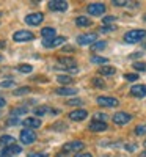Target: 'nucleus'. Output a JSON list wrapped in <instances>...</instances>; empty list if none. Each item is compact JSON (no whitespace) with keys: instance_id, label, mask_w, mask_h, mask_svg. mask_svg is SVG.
Returning a JSON list of instances; mask_svg holds the SVG:
<instances>
[{"instance_id":"obj_1","label":"nucleus","mask_w":146,"mask_h":157,"mask_svg":"<svg viewBox=\"0 0 146 157\" xmlns=\"http://www.w3.org/2000/svg\"><path fill=\"white\" fill-rule=\"evenodd\" d=\"M146 38V30H141V29H135V30H129L127 33H124V41L127 44H135V43H140L141 39Z\"/></svg>"},{"instance_id":"obj_2","label":"nucleus","mask_w":146,"mask_h":157,"mask_svg":"<svg viewBox=\"0 0 146 157\" xmlns=\"http://www.w3.org/2000/svg\"><path fill=\"white\" fill-rule=\"evenodd\" d=\"M85 148V143L80 141V140H75V141H68V143H64L63 148H61V152L63 154H68V152H80L82 149Z\"/></svg>"},{"instance_id":"obj_3","label":"nucleus","mask_w":146,"mask_h":157,"mask_svg":"<svg viewBox=\"0 0 146 157\" xmlns=\"http://www.w3.org/2000/svg\"><path fill=\"white\" fill-rule=\"evenodd\" d=\"M32 39H35V35L29 30H17L13 35V41L14 43H29Z\"/></svg>"},{"instance_id":"obj_4","label":"nucleus","mask_w":146,"mask_h":157,"mask_svg":"<svg viewBox=\"0 0 146 157\" xmlns=\"http://www.w3.org/2000/svg\"><path fill=\"white\" fill-rule=\"evenodd\" d=\"M112 120H113V123L118 124V126H124V124H127V123L132 121V115L127 113V112H116V113L112 116Z\"/></svg>"},{"instance_id":"obj_5","label":"nucleus","mask_w":146,"mask_h":157,"mask_svg":"<svg viewBox=\"0 0 146 157\" xmlns=\"http://www.w3.org/2000/svg\"><path fill=\"white\" fill-rule=\"evenodd\" d=\"M96 102L99 104L101 107H110V109L119 105V101L116 98H112V96H99L96 99Z\"/></svg>"},{"instance_id":"obj_6","label":"nucleus","mask_w":146,"mask_h":157,"mask_svg":"<svg viewBox=\"0 0 146 157\" xmlns=\"http://www.w3.org/2000/svg\"><path fill=\"white\" fill-rule=\"evenodd\" d=\"M98 41V33H85L77 36V43L80 46H90V44H94Z\"/></svg>"},{"instance_id":"obj_7","label":"nucleus","mask_w":146,"mask_h":157,"mask_svg":"<svg viewBox=\"0 0 146 157\" xmlns=\"http://www.w3.org/2000/svg\"><path fill=\"white\" fill-rule=\"evenodd\" d=\"M36 140V132L32 129H24L21 130V141L24 145H32V143Z\"/></svg>"},{"instance_id":"obj_8","label":"nucleus","mask_w":146,"mask_h":157,"mask_svg":"<svg viewBox=\"0 0 146 157\" xmlns=\"http://www.w3.org/2000/svg\"><path fill=\"white\" fill-rule=\"evenodd\" d=\"M86 11L91 16H101L105 13V5L104 3H90L86 6Z\"/></svg>"},{"instance_id":"obj_9","label":"nucleus","mask_w":146,"mask_h":157,"mask_svg":"<svg viewBox=\"0 0 146 157\" xmlns=\"http://www.w3.org/2000/svg\"><path fill=\"white\" fill-rule=\"evenodd\" d=\"M43 21H44L43 13H30V14H27V17H25V22L29 25H39Z\"/></svg>"},{"instance_id":"obj_10","label":"nucleus","mask_w":146,"mask_h":157,"mask_svg":"<svg viewBox=\"0 0 146 157\" xmlns=\"http://www.w3.org/2000/svg\"><path fill=\"white\" fill-rule=\"evenodd\" d=\"M47 6L52 11H66L68 10V2H64V0H50Z\"/></svg>"},{"instance_id":"obj_11","label":"nucleus","mask_w":146,"mask_h":157,"mask_svg":"<svg viewBox=\"0 0 146 157\" xmlns=\"http://www.w3.org/2000/svg\"><path fill=\"white\" fill-rule=\"evenodd\" d=\"M63 43H66V38L64 36H57L54 39H50V41H46V39H43V46L46 49H54V47H58L61 46Z\"/></svg>"},{"instance_id":"obj_12","label":"nucleus","mask_w":146,"mask_h":157,"mask_svg":"<svg viewBox=\"0 0 146 157\" xmlns=\"http://www.w3.org/2000/svg\"><path fill=\"white\" fill-rule=\"evenodd\" d=\"M69 118L72 121H83L85 118H88V112L83 110V109H77V110L69 113Z\"/></svg>"},{"instance_id":"obj_13","label":"nucleus","mask_w":146,"mask_h":157,"mask_svg":"<svg viewBox=\"0 0 146 157\" xmlns=\"http://www.w3.org/2000/svg\"><path fill=\"white\" fill-rule=\"evenodd\" d=\"M107 123H104V121H91L88 129L91 130V132H104V130H107Z\"/></svg>"},{"instance_id":"obj_14","label":"nucleus","mask_w":146,"mask_h":157,"mask_svg":"<svg viewBox=\"0 0 146 157\" xmlns=\"http://www.w3.org/2000/svg\"><path fill=\"white\" fill-rule=\"evenodd\" d=\"M58 63L61 64V69H74L75 68V60L71 57H61V58H58Z\"/></svg>"},{"instance_id":"obj_15","label":"nucleus","mask_w":146,"mask_h":157,"mask_svg":"<svg viewBox=\"0 0 146 157\" xmlns=\"http://www.w3.org/2000/svg\"><path fill=\"white\" fill-rule=\"evenodd\" d=\"M130 94L134 98H146V85H134L130 88Z\"/></svg>"},{"instance_id":"obj_16","label":"nucleus","mask_w":146,"mask_h":157,"mask_svg":"<svg viewBox=\"0 0 146 157\" xmlns=\"http://www.w3.org/2000/svg\"><path fill=\"white\" fill-rule=\"evenodd\" d=\"M22 151V146H19L17 143H14V145H11V146H6L2 152L3 157H11V155H14V154H19Z\"/></svg>"},{"instance_id":"obj_17","label":"nucleus","mask_w":146,"mask_h":157,"mask_svg":"<svg viewBox=\"0 0 146 157\" xmlns=\"http://www.w3.org/2000/svg\"><path fill=\"white\" fill-rule=\"evenodd\" d=\"M39 126H41V120L39 118H25L24 120V127L25 129H38Z\"/></svg>"},{"instance_id":"obj_18","label":"nucleus","mask_w":146,"mask_h":157,"mask_svg":"<svg viewBox=\"0 0 146 157\" xmlns=\"http://www.w3.org/2000/svg\"><path fill=\"white\" fill-rule=\"evenodd\" d=\"M41 35H43V38L46 39V41H50V39L57 38V36H55V35H57V30H55L54 27H44V29L41 30Z\"/></svg>"},{"instance_id":"obj_19","label":"nucleus","mask_w":146,"mask_h":157,"mask_svg":"<svg viewBox=\"0 0 146 157\" xmlns=\"http://www.w3.org/2000/svg\"><path fill=\"white\" fill-rule=\"evenodd\" d=\"M55 93L58 96H74L77 93V90L75 88H69V86H61V88L55 90Z\"/></svg>"},{"instance_id":"obj_20","label":"nucleus","mask_w":146,"mask_h":157,"mask_svg":"<svg viewBox=\"0 0 146 157\" xmlns=\"http://www.w3.org/2000/svg\"><path fill=\"white\" fill-rule=\"evenodd\" d=\"M47 113H57V110H52L49 105H39L35 109V116L39 118V116H43V115H47Z\"/></svg>"},{"instance_id":"obj_21","label":"nucleus","mask_w":146,"mask_h":157,"mask_svg":"<svg viewBox=\"0 0 146 157\" xmlns=\"http://www.w3.org/2000/svg\"><path fill=\"white\" fill-rule=\"evenodd\" d=\"M16 143V138L14 137H11V135H2L0 137V146H11V145H14Z\"/></svg>"},{"instance_id":"obj_22","label":"nucleus","mask_w":146,"mask_h":157,"mask_svg":"<svg viewBox=\"0 0 146 157\" xmlns=\"http://www.w3.org/2000/svg\"><path fill=\"white\" fill-rule=\"evenodd\" d=\"M91 24H93V22H91L90 17H85V16L75 17V25H77V27H90Z\"/></svg>"},{"instance_id":"obj_23","label":"nucleus","mask_w":146,"mask_h":157,"mask_svg":"<svg viewBox=\"0 0 146 157\" xmlns=\"http://www.w3.org/2000/svg\"><path fill=\"white\" fill-rule=\"evenodd\" d=\"M57 82H58L60 85L66 86V85H71V83L74 82V78H72L71 75H58V77H57Z\"/></svg>"},{"instance_id":"obj_24","label":"nucleus","mask_w":146,"mask_h":157,"mask_svg":"<svg viewBox=\"0 0 146 157\" xmlns=\"http://www.w3.org/2000/svg\"><path fill=\"white\" fill-rule=\"evenodd\" d=\"M116 72V68H113V66H102V68H99V74L101 75H113Z\"/></svg>"},{"instance_id":"obj_25","label":"nucleus","mask_w":146,"mask_h":157,"mask_svg":"<svg viewBox=\"0 0 146 157\" xmlns=\"http://www.w3.org/2000/svg\"><path fill=\"white\" fill-rule=\"evenodd\" d=\"M27 112H29V109H27V107H17V109H13L10 115H11L13 118H16V116H19V115H25Z\"/></svg>"},{"instance_id":"obj_26","label":"nucleus","mask_w":146,"mask_h":157,"mask_svg":"<svg viewBox=\"0 0 146 157\" xmlns=\"http://www.w3.org/2000/svg\"><path fill=\"white\" fill-rule=\"evenodd\" d=\"M105 47H107V43H105V41H96L94 44H91V50H93V52L104 50Z\"/></svg>"},{"instance_id":"obj_27","label":"nucleus","mask_w":146,"mask_h":157,"mask_svg":"<svg viewBox=\"0 0 146 157\" xmlns=\"http://www.w3.org/2000/svg\"><path fill=\"white\" fill-rule=\"evenodd\" d=\"M32 91V88L30 86H21V88H17V90H14V96H24V94H27V93H30Z\"/></svg>"},{"instance_id":"obj_28","label":"nucleus","mask_w":146,"mask_h":157,"mask_svg":"<svg viewBox=\"0 0 146 157\" xmlns=\"http://www.w3.org/2000/svg\"><path fill=\"white\" fill-rule=\"evenodd\" d=\"M91 63H94V64H105V63H109V58H105V57H91Z\"/></svg>"},{"instance_id":"obj_29","label":"nucleus","mask_w":146,"mask_h":157,"mask_svg":"<svg viewBox=\"0 0 146 157\" xmlns=\"http://www.w3.org/2000/svg\"><path fill=\"white\" fill-rule=\"evenodd\" d=\"M17 71H19V72H24V74H29V72L33 71V68H32V64H19Z\"/></svg>"},{"instance_id":"obj_30","label":"nucleus","mask_w":146,"mask_h":157,"mask_svg":"<svg viewBox=\"0 0 146 157\" xmlns=\"http://www.w3.org/2000/svg\"><path fill=\"white\" fill-rule=\"evenodd\" d=\"M134 69L140 71V72H144L146 71V61H135L134 63Z\"/></svg>"},{"instance_id":"obj_31","label":"nucleus","mask_w":146,"mask_h":157,"mask_svg":"<svg viewBox=\"0 0 146 157\" xmlns=\"http://www.w3.org/2000/svg\"><path fill=\"white\" fill-rule=\"evenodd\" d=\"M134 132H135L137 135H146V124H140V126H137V127L134 129Z\"/></svg>"},{"instance_id":"obj_32","label":"nucleus","mask_w":146,"mask_h":157,"mask_svg":"<svg viewBox=\"0 0 146 157\" xmlns=\"http://www.w3.org/2000/svg\"><path fill=\"white\" fill-rule=\"evenodd\" d=\"M13 85H14V80H11V78H5V80L0 82V86H2V88H10Z\"/></svg>"},{"instance_id":"obj_33","label":"nucleus","mask_w":146,"mask_h":157,"mask_svg":"<svg viewBox=\"0 0 146 157\" xmlns=\"http://www.w3.org/2000/svg\"><path fill=\"white\" fill-rule=\"evenodd\" d=\"M52 129H60L58 132H63V130H66V129H68V126H66L64 123H61V121H58V123H55L54 126H52Z\"/></svg>"},{"instance_id":"obj_34","label":"nucleus","mask_w":146,"mask_h":157,"mask_svg":"<svg viewBox=\"0 0 146 157\" xmlns=\"http://www.w3.org/2000/svg\"><path fill=\"white\" fill-rule=\"evenodd\" d=\"M82 104H83V101L82 99H69L68 102H66V105H82Z\"/></svg>"},{"instance_id":"obj_35","label":"nucleus","mask_w":146,"mask_h":157,"mask_svg":"<svg viewBox=\"0 0 146 157\" xmlns=\"http://www.w3.org/2000/svg\"><path fill=\"white\" fill-rule=\"evenodd\" d=\"M107 118H109V116L105 115V113H99V112L94 113V121H104V123H105V120H107Z\"/></svg>"},{"instance_id":"obj_36","label":"nucleus","mask_w":146,"mask_h":157,"mask_svg":"<svg viewBox=\"0 0 146 157\" xmlns=\"http://www.w3.org/2000/svg\"><path fill=\"white\" fill-rule=\"evenodd\" d=\"M113 30H116L113 25H102V27H101V33H110Z\"/></svg>"},{"instance_id":"obj_37","label":"nucleus","mask_w":146,"mask_h":157,"mask_svg":"<svg viewBox=\"0 0 146 157\" xmlns=\"http://www.w3.org/2000/svg\"><path fill=\"white\" fill-rule=\"evenodd\" d=\"M93 85H94V86H98V88H104V86H105V83L101 80V78H98V77H94V78H93Z\"/></svg>"},{"instance_id":"obj_38","label":"nucleus","mask_w":146,"mask_h":157,"mask_svg":"<svg viewBox=\"0 0 146 157\" xmlns=\"http://www.w3.org/2000/svg\"><path fill=\"white\" fill-rule=\"evenodd\" d=\"M124 78L129 82H134V80H138V74H124Z\"/></svg>"},{"instance_id":"obj_39","label":"nucleus","mask_w":146,"mask_h":157,"mask_svg":"<svg viewBox=\"0 0 146 157\" xmlns=\"http://www.w3.org/2000/svg\"><path fill=\"white\" fill-rule=\"evenodd\" d=\"M115 21H116V17H115V16H105V17L102 19L104 25H109V24H112V22H115Z\"/></svg>"},{"instance_id":"obj_40","label":"nucleus","mask_w":146,"mask_h":157,"mask_svg":"<svg viewBox=\"0 0 146 157\" xmlns=\"http://www.w3.org/2000/svg\"><path fill=\"white\" fill-rule=\"evenodd\" d=\"M29 157H49V154H46V152H32V154H29Z\"/></svg>"},{"instance_id":"obj_41","label":"nucleus","mask_w":146,"mask_h":157,"mask_svg":"<svg viewBox=\"0 0 146 157\" xmlns=\"http://www.w3.org/2000/svg\"><path fill=\"white\" fill-rule=\"evenodd\" d=\"M115 6H126L127 5V2H123V0H113V2H112Z\"/></svg>"},{"instance_id":"obj_42","label":"nucleus","mask_w":146,"mask_h":157,"mask_svg":"<svg viewBox=\"0 0 146 157\" xmlns=\"http://www.w3.org/2000/svg\"><path fill=\"white\" fill-rule=\"evenodd\" d=\"M6 124L8 126H16V124H19V120H17V118H10Z\"/></svg>"},{"instance_id":"obj_43","label":"nucleus","mask_w":146,"mask_h":157,"mask_svg":"<svg viewBox=\"0 0 146 157\" xmlns=\"http://www.w3.org/2000/svg\"><path fill=\"white\" fill-rule=\"evenodd\" d=\"M74 157H93L90 152H79V154H75Z\"/></svg>"},{"instance_id":"obj_44","label":"nucleus","mask_w":146,"mask_h":157,"mask_svg":"<svg viewBox=\"0 0 146 157\" xmlns=\"http://www.w3.org/2000/svg\"><path fill=\"white\" fill-rule=\"evenodd\" d=\"M63 50L64 52H74V47L72 46H66V47H63Z\"/></svg>"},{"instance_id":"obj_45","label":"nucleus","mask_w":146,"mask_h":157,"mask_svg":"<svg viewBox=\"0 0 146 157\" xmlns=\"http://www.w3.org/2000/svg\"><path fill=\"white\" fill-rule=\"evenodd\" d=\"M130 57H132V58H140V57H141V52H134Z\"/></svg>"},{"instance_id":"obj_46","label":"nucleus","mask_w":146,"mask_h":157,"mask_svg":"<svg viewBox=\"0 0 146 157\" xmlns=\"http://www.w3.org/2000/svg\"><path fill=\"white\" fill-rule=\"evenodd\" d=\"M5 105H6V101H5L3 98H0V109H3Z\"/></svg>"},{"instance_id":"obj_47","label":"nucleus","mask_w":146,"mask_h":157,"mask_svg":"<svg viewBox=\"0 0 146 157\" xmlns=\"http://www.w3.org/2000/svg\"><path fill=\"white\" fill-rule=\"evenodd\" d=\"M126 149H129V151H135V149H137V146H135V145H127V146H126Z\"/></svg>"},{"instance_id":"obj_48","label":"nucleus","mask_w":146,"mask_h":157,"mask_svg":"<svg viewBox=\"0 0 146 157\" xmlns=\"http://www.w3.org/2000/svg\"><path fill=\"white\" fill-rule=\"evenodd\" d=\"M57 157H64V154H63V152H58V154H57Z\"/></svg>"},{"instance_id":"obj_49","label":"nucleus","mask_w":146,"mask_h":157,"mask_svg":"<svg viewBox=\"0 0 146 157\" xmlns=\"http://www.w3.org/2000/svg\"><path fill=\"white\" fill-rule=\"evenodd\" d=\"M140 157H146V151H143V152L140 154Z\"/></svg>"},{"instance_id":"obj_50","label":"nucleus","mask_w":146,"mask_h":157,"mask_svg":"<svg viewBox=\"0 0 146 157\" xmlns=\"http://www.w3.org/2000/svg\"><path fill=\"white\" fill-rule=\"evenodd\" d=\"M3 60V55H0V61H2Z\"/></svg>"},{"instance_id":"obj_51","label":"nucleus","mask_w":146,"mask_h":157,"mask_svg":"<svg viewBox=\"0 0 146 157\" xmlns=\"http://www.w3.org/2000/svg\"><path fill=\"white\" fill-rule=\"evenodd\" d=\"M143 145H144V146H146V140H144V143H143Z\"/></svg>"},{"instance_id":"obj_52","label":"nucleus","mask_w":146,"mask_h":157,"mask_svg":"<svg viewBox=\"0 0 146 157\" xmlns=\"http://www.w3.org/2000/svg\"><path fill=\"white\" fill-rule=\"evenodd\" d=\"M144 21H146V14H144Z\"/></svg>"},{"instance_id":"obj_53","label":"nucleus","mask_w":146,"mask_h":157,"mask_svg":"<svg viewBox=\"0 0 146 157\" xmlns=\"http://www.w3.org/2000/svg\"><path fill=\"white\" fill-rule=\"evenodd\" d=\"M0 17H2V13H0Z\"/></svg>"},{"instance_id":"obj_54","label":"nucleus","mask_w":146,"mask_h":157,"mask_svg":"<svg viewBox=\"0 0 146 157\" xmlns=\"http://www.w3.org/2000/svg\"><path fill=\"white\" fill-rule=\"evenodd\" d=\"M0 157H3V155H2V154H0Z\"/></svg>"},{"instance_id":"obj_55","label":"nucleus","mask_w":146,"mask_h":157,"mask_svg":"<svg viewBox=\"0 0 146 157\" xmlns=\"http://www.w3.org/2000/svg\"><path fill=\"white\" fill-rule=\"evenodd\" d=\"M144 47H146V44H144Z\"/></svg>"},{"instance_id":"obj_56","label":"nucleus","mask_w":146,"mask_h":157,"mask_svg":"<svg viewBox=\"0 0 146 157\" xmlns=\"http://www.w3.org/2000/svg\"><path fill=\"white\" fill-rule=\"evenodd\" d=\"M107 157H110V155H107Z\"/></svg>"}]
</instances>
